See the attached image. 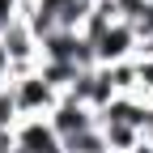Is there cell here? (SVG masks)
Listing matches in <instances>:
<instances>
[{"mask_svg":"<svg viewBox=\"0 0 153 153\" xmlns=\"http://www.w3.org/2000/svg\"><path fill=\"white\" fill-rule=\"evenodd\" d=\"M47 123L60 132V140L68 145V140H76V136H85V132L98 128V115H94L89 106H81L76 98H68V94H64V98L55 102V111L47 115Z\"/></svg>","mask_w":153,"mask_h":153,"instance_id":"4","label":"cell"},{"mask_svg":"<svg viewBox=\"0 0 153 153\" xmlns=\"http://www.w3.org/2000/svg\"><path fill=\"white\" fill-rule=\"evenodd\" d=\"M94 64L98 68H111V64H123V60H136V47H140V38L136 30H132L128 22H111L98 38H94Z\"/></svg>","mask_w":153,"mask_h":153,"instance_id":"2","label":"cell"},{"mask_svg":"<svg viewBox=\"0 0 153 153\" xmlns=\"http://www.w3.org/2000/svg\"><path fill=\"white\" fill-rule=\"evenodd\" d=\"M9 81H13V64H9L4 47H0V85H9Z\"/></svg>","mask_w":153,"mask_h":153,"instance_id":"13","label":"cell"},{"mask_svg":"<svg viewBox=\"0 0 153 153\" xmlns=\"http://www.w3.org/2000/svg\"><path fill=\"white\" fill-rule=\"evenodd\" d=\"M38 51H43V60H51V64L98 68V64H94V47L85 43L81 34H72V30H55V34H47L43 43H38Z\"/></svg>","mask_w":153,"mask_h":153,"instance_id":"3","label":"cell"},{"mask_svg":"<svg viewBox=\"0 0 153 153\" xmlns=\"http://www.w3.org/2000/svg\"><path fill=\"white\" fill-rule=\"evenodd\" d=\"M13 153H68L47 119H22L13 128Z\"/></svg>","mask_w":153,"mask_h":153,"instance_id":"5","label":"cell"},{"mask_svg":"<svg viewBox=\"0 0 153 153\" xmlns=\"http://www.w3.org/2000/svg\"><path fill=\"white\" fill-rule=\"evenodd\" d=\"M22 123V115H17V102H13V89L0 85V132H13Z\"/></svg>","mask_w":153,"mask_h":153,"instance_id":"10","label":"cell"},{"mask_svg":"<svg viewBox=\"0 0 153 153\" xmlns=\"http://www.w3.org/2000/svg\"><path fill=\"white\" fill-rule=\"evenodd\" d=\"M153 102L145 98H111V106L98 115V123H132V128H145Z\"/></svg>","mask_w":153,"mask_h":153,"instance_id":"7","label":"cell"},{"mask_svg":"<svg viewBox=\"0 0 153 153\" xmlns=\"http://www.w3.org/2000/svg\"><path fill=\"white\" fill-rule=\"evenodd\" d=\"M13 89V102H17V115L22 119H47V115L55 111V102L64 98V94H55L47 81H43V72H26V76H17V81H9Z\"/></svg>","mask_w":153,"mask_h":153,"instance_id":"1","label":"cell"},{"mask_svg":"<svg viewBox=\"0 0 153 153\" xmlns=\"http://www.w3.org/2000/svg\"><path fill=\"white\" fill-rule=\"evenodd\" d=\"M136 98L153 102V55H136Z\"/></svg>","mask_w":153,"mask_h":153,"instance_id":"9","label":"cell"},{"mask_svg":"<svg viewBox=\"0 0 153 153\" xmlns=\"http://www.w3.org/2000/svg\"><path fill=\"white\" fill-rule=\"evenodd\" d=\"M98 132H102L106 153H132V149L145 140L140 128H132V123H98Z\"/></svg>","mask_w":153,"mask_h":153,"instance_id":"8","label":"cell"},{"mask_svg":"<svg viewBox=\"0 0 153 153\" xmlns=\"http://www.w3.org/2000/svg\"><path fill=\"white\" fill-rule=\"evenodd\" d=\"M68 98H76L81 106H89L94 115H102L111 106V98H115V89H111V81H106L102 68H85L81 76H76V85L68 89Z\"/></svg>","mask_w":153,"mask_h":153,"instance_id":"6","label":"cell"},{"mask_svg":"<svg viewBox=\"0 0 153 153\" xmlns=\"http://www.w3.org/2000/svg\"><path fill=\"white\" fill-rule=\"evenodd\" d=\"M13 22H22V0H0V30H9Z\"/></svg>","mask_w":153,"mask_h":153,"instance_id":"12","label":"cell"},{"mask_svg":"<svg viewBox=\"0 0 153 153\" xmlns=\"http://www.w3.org/2000/svg\"><path fill=\"white\" fill-rule=\"evenodd\" d=\"M64 149H68V153H106L102 132H98V128H94V132H85V136H76V140H68Z\"/></svg>","mask_w":153,"mask_h":153,"instance_id":"11","label":"cell"},{"mask_svg":"<svg viewBox=\"0 0 153 153\" xmlns=\"http://www.w3.org/2000/svg\"><path fill=\"white\" fill-rule=\"evenodd\" d=\"M132 153H153V145H149V140H140L136 149H132Z\"/></svg>","mask_w":153,"mask_h":153,"instance_id":"14","label":"cell"}]
</instances>
